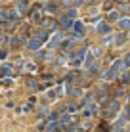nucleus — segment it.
<instances>
[{"label": "nucleus", "mask_w": 130, "mask_h": 132, "mask_svg": "<svg viewBox=\"0 0 130 132\" xmlns=\"http://www.w3.org/2000/svg\"><path fill=\"white\" fill-rule=\"evenodd\" d=\"M126 25H128V21H126V19L120 21V27H123V29H126Z\"/></svg>", "instance_id": "nucleus-1"}]
</instances>
